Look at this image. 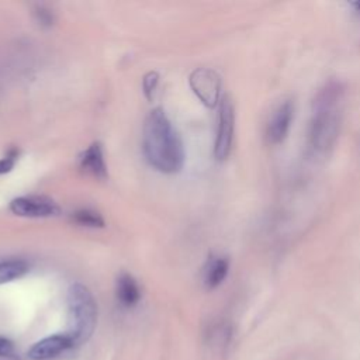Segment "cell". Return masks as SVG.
<instances>
[{"label": "cell", "instance_id": "e0dca14e", "mask_svg": "<svg viewBox=\"0 0 360 360\" xmlns=\"http://www.w3.org/2000/svg\"><path fill=\"white\" fill-rule=\"evenodd\" d=\"M37 17H38V21L42 24V25H51L52 21H53V17H52V13L46 8H44L42 6H39L35 11Z\"/></svg>", "mask_w": 360, "mask_h": 360}, {"label": "cell", "instance_id": "52a82bcc", "mask_svg": "<svg viewBox=\"0 0 360 360\" xmlns=\"http://www.w3.org/2000/svg\"><path fill=\"white\" fill-rule=\"evenodd\" d=\"M72 347H75V343L68 333H56L34 343L28 350V357L32 360H49Z\"/></svg>", "mask_w": 360, "mask_h": 360}, {"label": "cell", "instance_id": "7a4b0ae2", "mask_svg": "<svg viewBox=\"0 0 360 360\" xmlns=\"http://www.w3.org/2000/svg\"><path fill=\"white\" fill-rule=\"evenodd\" d=\"M343 90L338 83L326 84L314 101V111L309 122V145L318 153L328 152L339 134L342 121Z\"/></svg>", "mask_w": 360, "mask_h": 360}, {"label": "cell", "instance_id": "9a60e30c", "mask_svg": "<svg viewBox=\"0 0 360 360\" xmlns=\"http://www.w3.org/2000/svg\"><path fill=\"white\" fill-rule=\"evenodd\" d=\"M158 82H159V76L156 72H149L143 76V80H142V87H143V93L146 96V98H152L153 97V93L156 90V86H158Z\"/></svg>", "mask_w": 360, "mask_h": 360}, {"label": "cell", "instance_id": "2e32d148", "mask_svg": "<svg viewBox=\"0 0 360 360\" xmlns=\"http://www.w3.org/2000/svg\"><path fill=\"white\" fill-rule=\"evenodd\" d=\"M0 359H7V360L17 359V352H15L14 343L4 336H0Z\"/></svg>", "mask_w": 360, "mask_h": 360}, {"label": "cell", "instance_id": "9c48e42d", "mask_svg": "<svg viewBox=\"0 0 360 360\" xmlns=\"http://www.w3.org/2000/svg\"><path fill=\"white\" fill-rule=\"evenodd\" d=\"M79 166L84 173L98 180H104L107 177V166L100 142H93L86 150H83L79 158Z\"/></svg>", "mask_w": 360, "mask_h": 360}, {"label": "cell", "instance_id": "7c38bea8", "mask_svg": "<svg viewBox=\"0 0 360 360\" xmlns=\"http://www.w3.org/2000/svg\"><path fill=\"white\" fill-rule=\"evenodd\" d=\"M28 271V264L22 259L0 260V284L22 277Z\"/></svg>", "mask_w": 360, "mask_h": 360}, {"label": "cell", "instance_id": "30bf717a", "mask_svg": "<svg viewBox=\"0 0 360 360\" xmlns=\"http://www.w3.org/2000/svg\"><path fill=\"white\" fill-rule=\"evenodd\" d=\"M115 297L125 308L135 307L141 300V290L136 280L128 274L121 273L115 281Z\"/></svg>", "mask_w": 360, "mask_h": 360}, {"label": "cell", "instance_id": "5b68a950", "mask_svg": "<svg viewBox=\"0 0 360 360\" xmlns=\"http://www.w3.org/2000/svg\"><path fill=\"white\" fill-rule=\"evenodd\" d=\"M10 211L24 218H48L58 215V204L45 195H21L10 202Z\"/></svg>", "mask_w": 360, "mask_h": 360}, {"label": "cell", "instance_id": "ba28073f", "mask_svg": "<svg viewBox=\"0 0 360 360\" xmlns=\"http://www.w3.org/2000/svg\"><path fill=\"white\" fill-rule=\"evenodd\" d=\"M292 112L294 107L288 100L280 103L271 112L266 128V135L270 143H278L287 136L292 120Z\"/></svg>", "mask_w": 360, "mask_h": 360}, {"label": "cell", "instance_id": "8992f818", "mask_svg": "<svg viewBox=\"0 0 360 360\" xmlns=\"http://www.w3.org/2000/svg\"><path fill=\"white\" fill-rule=\"evenodd\" d=\"M190 87L194 94L207 107H215L219 101L221 79L212 70L207 68H198L190 75Z\"/></svg>", "mask_w": 360, "mask_h": 360}, {"label": "cell", "instance_id": "8fae6325", "mask_svg": "<svg viewBox=\"0 0 360 360\" xmlns=\"http://www.w3.org/2000/svg\"><path fill=\"white\" fill-rule=\"evenodd\" d=\"M229 270V260L224 256H210L204 270H202V280L207 288L218 287L226 277Z\"/></svg>", "mask_w": 360, "mask_h": 360}, {"label": "cell", "instance_id": "6da1fadb", "mask_svg": "<svg viewBox=\"0 0 360 360\" xmlns=\"http://www.w3.org/2000/svg\"><path fill=\"white\" fill-rule=\"evenodd\" d=\"M142 149L149 165L162 173H177L183 167V142L162 108L152 110L145 118Z\"/></svg>", "mask_w": 360, "mask_h": 360}, {"label": "cell", "instance_id": "5bb4252c", "mask_svg": "<svg viewBox=\"0 0 360 360\" xmlns=\"http://www.w3.org/2000/svg\"><path fill=\"white\" fill-rule=\"evenodd\" d=\"M17 159H18V149H15V148L8 149L6 152V155L3 158H0V176L8 173L14 167Z\"/></svg>", "mask_w": 360, "mask_h": 360}, {"label": "cell", "instance_id": "3957f363", "mask_svg": "<svg viewBox=\"0 0 360 360\" xmlns=\"http://www.w3.org/2000/svg\"><path fill=\"white\" fill-rule=\"evenodd\" d=\"M97 325V302L91 291L75 283L68 290V335L75 346L86 343Z\"/></svg>", "mask_w": 360, "mask_h": 360}, {"label": "cell", "instance_id": "4fadbf2b", "mask_svg": "<svg viewBox=\"0 0 360 360\" xmlns=\"http://www.w3.org/2000/svg\"><path fill=\"white\" fill-rule=\"evenodd\" d=\"M72 219L82 226H90V228H103L104 226L103 217L97 211H93L89 208H83V210L73 212Z\"/></svg>", "mask_w": 360, "mask_h": 360}, {"label": "cell", "instance_id": "ac0fdd59", "mask_svg": "<svg viewBox=\"0 0 360 360\" xmlns=\"http://www.w3.org/2000/svg\"><path fill=\"white\" fill-rule=\"evenodd\" d=\"M353 6H354L356 11H360V1H356V3H353Z\"/></svg>", "mask_w": 360, "mask_h": 360}, {"label": "cell", "instance_id": "277c9868", "mask_svg": "<svg viewBox=\"0 0 360 360\" xmlns=\"http://www.w3.org/2000/svg\"><path fill=\"white\" fill-rule=\"evenodd\" d=\"M235 129V112L232 101L228 97H224L219 101L218 120H217V135L214 143V155L218 160L228 158L232 149Z\"/></svg>", "mask_w": 360, "mask_h": 360}]
</instances>
